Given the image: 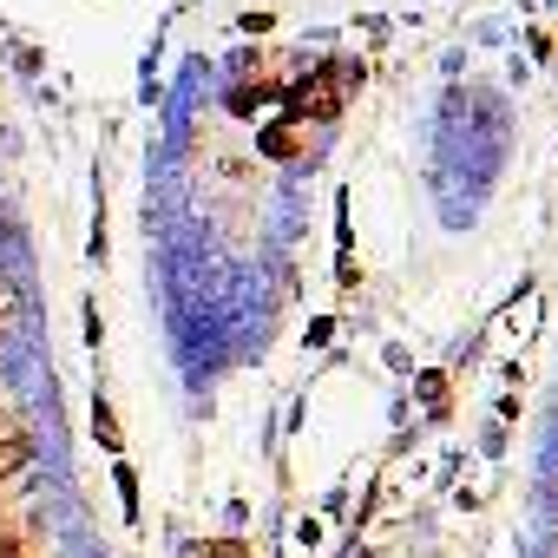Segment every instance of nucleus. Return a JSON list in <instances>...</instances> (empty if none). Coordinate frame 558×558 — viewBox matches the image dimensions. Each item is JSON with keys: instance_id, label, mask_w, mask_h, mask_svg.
<instances>
[{"instance_id": "obj_1", "label": "nucleus", "mask_w": 558, "mask_h": 558, "mask_svg": "<svg viewBox=\"0 0 558 558\" xmlns=\"http://www.w3.org/2000/svg\"><path fill=\"white\" fill-rule=\"evenodd\" d=\"M349 66L342 60H329V66H316L296 93H290V119L296 125H310V119H336V106H342V93H349Z\"/></svg>"}, {"instance_id": "obj_2", "label": "nucleus", "mask_w": 558, "mask_h": 558, "mask_svg": "<svg viewBox=\"0 0 558 558\" xmlns=\"http://www.w3.org/2000/svg\"><path fill=\"white\" fill-rule=\"evenodd\" d=\"M27 453H34V447H27V434H21L14 421H0V480H8V473L27 460Z\"/></svg>"}, {"instance_id": "obj_3", "label": "nucleus", "mask_w": 558, "mask_h": 558, "mask_svg": "<svg viewBox=\"0 0 558 558\" xmlns=\"http://www.w3.org/2000/svg\"><path fill=\"white\" fill-rule=\"evenodd\" d=\"M93 427H99V440H106V447H119V434H112V408H99V414H93Z\"/></svg>"}, {"instance_id": "obj_4", "label": "nucleus", "mask_w": 558, "mask_h": 558, "mask_svg": "<svg viewBox=\"0 0 558 558\" xmlns=\"http://www.w3.org/2000/svg\"><path fill=\"white\" fill-rule=\"evenodd\" d=\"M0 558H27V538H0Z\"/></svg>"}]
</instances>
